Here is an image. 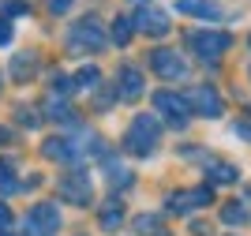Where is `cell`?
Wrapping results in <instances>:
<instances>
[{
    "label": "cell",
    "mask_w": 251,
    "mask_h": 236,
    "mask_svg": "<svg viewBox=\"0 0 251 236\" xmlns=\"http://www.w3.org/2000/svg\"><path fill=\"white\" fill-rule=\"evenodd\" d=\"M206 176L214 184H236V180H240V169L229 165V161H206Z\"/></svg>",
    "instance_id": "cell-14"
},
{
    "label": "cell",
    "mask_w": 251,
    "mask_h": 236,
    "mask_svg": "<svg viewBox=\"0 0 251 236\" xmlns=\"http://www.w3.org/2000/svg\"><path fill=\"white\" fill-rule=\"evenodd\" d=\"M191 233H195V236H210V229L202 225V221H195V225H191Z\"/></svg>",
    "instance_id": "cell-32"
},
{
    "label": "cell",
    "mask_w": 251,
    "mask_h": 236,
    "mask_svg": "<svg viewBox=\"0 0 251 236\" xmlns=\"http://www.w3.org/2000/svg\"><path fill=\"white\" fill-rule=\"evenodd\" d=\"M188 45L195 49L199 60H221V56L232 49V34H225V30H191Z\"/></svg>",
    "instance_id": "cell-2"
},
{
    "label": "cell",
    "mask_w": 251,
    "mask_h": 236,
    "mask_svg": "<svg viewBox=\"0 0 251 236\" xmlns=\"http://www.w3.org/2000/svg\"><path fill=\"white\" fill-rule=\"evenodd\" d=\"M56 195H60L64 203H72V206H90V203H94V187H90V176H86V173H68V176H60V184H56Z\"/></svg>",
    "instance_id": "cell-5"
},
{
    "label": "cell",
    "mask_w": 251,
    "mask_h": 236,
    "mask_svg": "<svg viewBox=\"0 0 251 236\" xmlns=\"http://www.w3.org/2000/svg\"><path fill=\"white\" fill-rule=\"evenodd\" d=\"M42 154L52 157V161H79L83 150L75 146V139H60V135H52V139H45V143H42Z\"/></svg>",
    "instance_id": "cell-12"
},
{
    "label": "cell",
    "mask_w": 251,
    "mask_h": 236,
    "mask_svg": "<svg viewBox=\"0 0 251 236\" xmlns=\"http://www.w3.org/2000/svg\"><path fill=\"white\" fill-rule=\"evenodd\" d=\"M15 116H19V124H23V128H38V124H42L38 109H15Z\"/></svg>",
    "instance_id": "cell-25"
},
{
    "label": "cell",
    "mask_w": 251,
    "mask_h": 236,
    "mask_svg": "<svg viewBox=\"0 0 251 236\" xmlns=\"http://www.w3.org/2000/svg\"><path fill=\"white\" fill-rule=\"evenodd\" d=\"M154 116H165L173 128H188L191 120V105L184 94H173V90H157L154 94Z\"/></svg>",
    "instance_id": "cell-3"
},
{
    "label": "cell",
    "mask_w": 251,
    "mask_h": 236,
    "mask_svg": "<svg viewBox=\"0 0 251 236\" xmlns=\"http://www.w3.org/2000/svg\"><path fill=\"white\" fill-rule=\"evenodd\" d=\"M38 72V56H34V52H19V56H15V60H11V75H15V79H30V75Z\"/></svg>",
    "instance_id": "cell-18"
},
{
    "label": "cell",
    "mask_w": 251,
    "mask_h": 236,
    "mask_svg": "<svg viewBox=\"0 0 251 236\" xmlns=\"http://www.w3.org/2000/svg\"><path fill=\"white\" fill-rule=\"evenodd\" d=\"M98 82H101V72H98L94 64H86V68L75 72V86L79 90H98Z\"/></svg>",
    "instance_id": "cell-21"
},
{
    "label": "cell",
    "mask_w": 251,
    "mask_h": 236,
    "mask_svg": "<svg viewBox=\"0 0 251 236\" xmlns=\"http://www.w3.org/2000/svg\"><path fill=\"white\" fill-rule=\"evenodd\" d=\"M157 139H161V120L139 113L135 120L127 124V131H124V150L135 154V157H150L157 150Z\"/></svg>",
    "instance_id": "cell-1"
},
{
    "label": "cell",
    "mask_w": 251,
    "mask_h": 236,
    "mask_svg": "<svg viewBox=\"0 0 251 236\" xmlns=\"http://www.w3.org/2000/svg\"><path fill=\"white\" fill-rule=\"evenodd\" d=\"M131 26H135V23H127V19L113 23V41H116V45H127V41H131Z\"/></svg>",
    "instance_id": "cell-23"
},
{
    "label": "cell",
    "mask_w": 251,
    "mask_h": 236,
    "mask_svg": "<svg viewBox=\"0 0 251 236\" xmlns=\"http://www.w3.org/2000/svg\"><path fill=\"white\" fill-rule=\"evenodd\" d=\"M8 225H11V210L0 203V233H8Z\"/></svg>",
    "instance_id": "cell-29"
},
{
    "label": "cell",
    "mask_w": 251,
    "mask_h": 236,
    "mask_svg": "<svg viewBox=\"0 0 251 236\" xmlns=\"http://www.w3.org/2000/svg\"><path fill=\"white\" fill-rule=\"evenodd\" d=\"M184 98H188L191 113H199V116H210V120H214V116L225 113V105H221V98H218V90H214V86H191Z\"/></svg>",
    "instance_id": "cell-9"
},
{
    "label": "cell",
    "mask_w": 251,
    "mask_h": 236,
    "mask_svg": "<svg viewBox=\"0 0 251 236\" xmlns=\"http://www.w3.org/2000/svg\"><path fill=\"white\" fill-rule=\"evenodd\" d=\"M26 229H30V236H56V229H60L56 203H34V210L26 214Z\"/></svg>",
    "instance_id": "cell-6"
},
{
    "label": "cell",
    "mask_w": 251,
    "mask_h": 236,
    "mask_svg": "<svg viewBox=\"0 0 251 236\" xmlns=\"http://www.w3.org/2000/svg\"><path fill=\"white\" fill-rule=\"evenodd\" d=\"M214 191L210 187H191V191H176V195H169V214H191V210H199V206H210Z\"/></svg>",
    "instance_id": "cell-10"
},
{
    "label": "cell",
    "mask_w": 251,
    "mask_h": 236,
    "mask_svg": "<svg viewBox=\"0 0 251 236\" xmlns=\"http://www.w3.org/2000/svg\"><path fill=\"white\" fill-rule=\"evenodd\" d=\"M23 191V180H15V161L0 157V195H15Z\"/></svg>",
    "instance_id": "cell-15"
},
{
    "label": "cell",
    "mask_w": 251,
    "mask_h": 236,
    "mask_svg": "<svg viewBox=\"0 0 251 236\" xmlns=\"http://www.w3.org/2000/svg\"><path fill=\"white\" fill-rule=\"evenodd\" d=\"M98 221H101V229H105V233L120 229V221H124V206L116 203V199H113V203H105V206H101V214H98Z\"/></svg>",
    "instance_id": "cell-16"
},
{
    "label": "cell",
    "mask_w": 251,
    "mask_h": 236,
    "mask_svg": "<svg viewBox=\"0 0 251 236\" xmlns=\"http://www.w3.org/2000/svg\"><path fill=\"white\" fill-rule=\"evenodd\" d=\"M221 221H225V225H248V210H244V203H225L221 206Z\"/></svg>",
    "instance_id": "cell-20"
},
{
    "label": "cell",
    "mask_w": 251,
    "mask_h": 236,
    "mask_svg": "<svg viewBox=\"0 0 251 236\" xmlns=\"http://www.w3.org/2000/svg\"><path fill=\"white\" fill-rule=\"evenodd\" d=\"M176 11L199 15V19H225V8H218L214 0H176Z\"/></svg>",
    "instance_id": "cell-13"
},
{
    "label": "cell",
    "mask_w": 251,
    "mask_h": 236,
    "mask_svg": "<svg viewBox=\"0 0 251 236\" xmlns=\"http://www.w3.org/2000/svg\"><path fill=\"white\" fill-rule=\"evenodd\" d=\"M131 23H135L139 34H150V38H165V34L173 30V26H169V15L161 8H154V4H143Z\"/></svg>",
    "instance_id": "cell-8"
},
{
    "label": "cell",
    "mask_w": 251,
    "mask_h": 236,
    "mask_svg": "<svg viewBox=\"0 0 251 236\" xmlns=\"http://www.w3.org/2000/svg\"><path fill=\"white\" fill-rule=\"evenodd\" d=\"M0 236H15V233H0Z\"/></svg>",
    "instance_id": "cell-34"
},
{
    "label": "cell",
    "mask_w": 251,
    "mask_h": 236,
    "mask_svg": "<svg viewBox=\"0 0 251 236\" xmlns=\"http://www.w3.org/2000/svg\"><path fill=\"white\" fill-rule=\"evenodd\" d=\"M45 113H49L56 124H75V113H72V105L64 102V98H49V102H45Z\"/></svg>",
    "instance_id": "cell-19"
},
{
    "label": "cell",
    "mask_w": 251,
    "mask_h": 236,
    "mask_svg": "<svg viewBox=\"0 0 251 236\" xmlns=\"http://www.w3.org/2000/svg\"><path fill=\"white\" fill-rule=\"evenodd\" d=\"M116 86H120V98L124 102H135V98H143V72H139L135 64H124L120 68V75H116Z\"/></svg>",
    "instance_id": "cell-11"
},
{
    "label": "cell",
    "mask_w": 251,
    "mask_h": 236,
    "mask_svg": "<svg viewBox=\"0 0 251 236\" xmlns=\"http://www.w3.org/2000/svg\"><path fill=\"white\" fill-rule=\"evenodd\" d=\"M135 233H154V236H161V221H157L154 214H143V217H135Z\"/></svg>",
    "instance_id": "cell-24"
},
{
    "label": "cell",
    "mask_w": 251,
    "mask_h": 236,
    "mask_svg": "<svg viewBox=\"0 0 251 236\" xmlns=\"http://www.w3.org/2000/svg\"><path fill=\"white\" fill-rule=\"evenodd\" d=\"M0 8L8 11V15H26V11H30V4H23V0H4Z\"/></svg>",
    "instance_id": "cell-27"
},
{
    "label": "cell",
    "mask_w": 251,
    "mask_h": 236,
    "mask_svg": "<svg viewBox=\"0 0 251 236\" xmlns=\"http://www.w3.org/2000/svg\"><path fill=\"white\" fill-rule=\"evenodd\" d=\"M68 8H72V0H49V11H56V15H64Z\"/></svg>",
    "instance_id": "cell-30"
},
{
    "label": "cell",
    "mask_w": 251,
    "mask_h": 236,
    "mask_svg": "<svg viewBox=\"0 0 251 236\" xmlns=\"http://www.w3.org/2000/svg\"><path fill=\"white\" fill-rule=\"evenodd\" d=\"M113 98H120V90H116V86H109V90H98L94 105H98V109H109V105H113Z\"/></svg>",
    "instance_id": "cell-26"
},
{
    "label": "cell",
    "mask_w": 251,
    "mask_h": 236,
    "mask_svg": "<svg viewBox=\"0 0 251 236\" xmlns=\"http://www.w3.org/2000/svg\"><path fill=\"white\" fill-rule=\"evenodd\" d=\"M8 41H11V23L0 19V45H8Z\"/></svg>",
    "instance_id": "cell-31"
},
{
    "label": "cell",
    "mask_w": 251,
    "mask_h": 236,
    "mask_svg": "<svg viewBox=\"0 0 251 236\" xmlns=\"http://www.w3.org/2000/svg\"><path fill=\"white\" fill-rule=\"evenodd\" d=\"M101 161H105V169H109V184H113V187H131V173H127L113 154H105Z\"/></svg>",
    "instance_id": "cell-17"
},
{
    "label": "cell",
    "mask_w": 251,
    "mask_h": 236,
    "mask_svg": "<svg viewBox=\"0 0 251 236\" xmlns=\"http://www.w3.org/2000/svg\"><path fill=\"white\" fill-rule=\"evenodd\" d=\"M232 135H240V139L251 143V120H236V124H232Z\"/></svg>",
    "instance_id": "cell-28"
},
{
    "label": "cell",
    "mask_w": 251,
    "mask_h": 236,
    "mask_svg": "<svg viewBox=\"0 0 251 236\" xmlns=\"http://www.w3.org/2000/svg\"><path fill=\"white\" fill-rule=\"evenodd\" d=\"M8 139H11V131H8V128H0V143H8Z\"/></svg>",
    "instance_id": "cell-33"
},
{
    "label": "cell",
    "mask_w": 251,
    "mask_h": 236,
    "mask_svg": "<svg viewBox=\"0 0 251 236\" xmlns=\"http://www.w3.org/2000/svg\"><path fill=\"white\" fill-rule=\"evenodd\" d=\"M150 68H154V75H161L165 82H176L188 75V60L180 56V52L173 49H154L150 52Z\"/></svg>",
    "instance_id": "cell-7"
},
{
    "label": "cell",
    "mask_w": 251,
    "mask_h": 236,
    "mask_svg": "<svg viewBox=\"0 0 251 236\" xmlns=\"http://www.w3.org/2000/svg\"><path fill=\"white\" fill-rule=\"evenodd\" d=\"M72 82H75V79H68L64 72H52V75H49V98H68V94L75 90Z\"/></svg>",
    "instance_id": "cell-22"
},
{
    "label": "cell",
    "mask_w": 251,
    "mask_h": 236,
    "mask_svg": "<svg viewBox=\"0 0 251 236\" xmlns=\"http://www.w3.org/2000/svg\"><path fill=\"white\" fill-rule=\"evenodd\" d=\"M68 41H72V49H90V52H101L105 49V26L94 19V15H86V19H79L68 30Z\"/></svg>",
    "instance_id": "cell-4"
}]
</instances>
